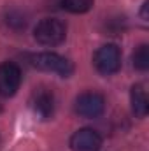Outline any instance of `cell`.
Listing matches in <instances>:
<instances>
[{
	"mask_svg": "<svg viewBox=\"0 0 149 151\" xmlns=\"http://www.w3.org/2000/svg\"><path fill=\"white\" fill-rule=\"evenodd\" d=\"M21 86V69L14 62L0 63V97H12Z\"/></svg>",
	"mask_w": 149,
	"mask_h": 151,
	"instance_id": "5",
	"label": "cell"
},
{
	"mask_svg": "<svg viewBox=\"0 0 149 151\" xmlns=\"http://www.w3.org/2000/svg\"><path fill=\"white\" fill-rule=\"evenodd\" d=\"M32 109L40 119H51L54 116V107H56V100H54V93L49 88L40 86L32 93Z\"/></svg>",
	"mask_w": 149,
	"mask_h": 151,
	"instance_id": "6",
	"label": "cell"
},
{
	"mask_svg": "<svg viewBox=\"0 0 149 151\" xmlns=\"http://www.w3.org/2000/svg\"><path fill=\"white\" fill-rule=\"evenodd\" d=\"M70 150L72 151H98L102 148V137L93 128H79L70 137Z\"/></svg>",
	"mask_w": 149,
	"mask_h": 151,
	"instance_id": "7",
	"label": "cell"
},
{
	"mask_svg": "<svg viewBox=\"0 0 149 151\" xmlns=\"http://www.w3.org/2000/svg\"><path fill=\"white\" fill-rule=\"evenodd\" d=\"M34 39L40 46H60L67 39V25L58 18H44L34 28Z\"/></svg>",
	"mask_w": 149,
	"mask_h": 151,
	"instance_id": "2",
	"label": "cell"
},
{
	"mask_svg": "<svg viewBox=\"0 0 149 151\" xmlns=\"http://www.w3.org/2000/svg\"><path fill=\"white\" fill-rule=\"evenodd\" d=\"M95 0H62V5L65 11L72 14H84L93 7Z\"/></svg>",
	"mask_w": 149,
	"mask_h": 151,
	"instance_id": "11",
	"label": "cell"
},
{
	"mask_svg": "<svg viewBox=\"0 0 149 151\" xmlns=\"http://www.w3.org/2000/svg\"><path fill=\"white\" fill-rule=\"evenodd\" d=\"M148 7H149V0H146L142 4V9H140V18L142 21H148Z\"/></svg>",
	"mask_w": 149,
	"mask_h": 151,
	"instance_id": "13",
	"label": "cell"
},
{
	"mask_svg": "<svg viewBox=\"0 0 149 151\" xmlns=\"http://www.w3.org/2000/svg\"><path fill=\"white\" fill-rule=\"evenodd\" d=\"M93 65L102 76H112L121 69V49L116 44H104L93 55Z\"/></svg>",
	"mask_w": 149,
	"mask_h": 151,
	"instance_id": "3",
	"label": "cell"
},
{
	"mask_svg": "<svg viewBox=\"0 0 149 151\" xmlns=\"http://www.w3.org/2000/svg\"><path fill=\"white\" fill-rule=\"evenodd\" d=\"M28 63L37 69V70H44V72H54V74L62 76V77H69L74 72V65L69 58L58 55V53H32L27 56Z\"/></svg>",
	"mask_w": 149,
	"mask_h": 151,
	"instance_id": "1",
	"label": "cell"
},
{
	"mask_svg": "<svg viewBox=\"0 0 149 151\" xmlns=\"http://www.w3.org/2000/svg\"><path fill=\"white\" fill-rule=\"evenodd\" d=\"M4 23L9 30L12 32H21L27 28L28 25V16L21 11V9H16V7H11L5 11L4 14Z\"/></svg>",
	"mask_w": 149,
	"mask_h": 151,
	"instance_id": "9",
	"label": "cell"
},
{
	"mask_svg": "<svg viewBox=\"0 0 149 151\" xmlns=\"http://www.w3.org/2000/svg\"><path fill=\"white\" fill-rule=\"evenodd\" d=\"M0 113H2V107H0Z\"/></svg>",
	"mask_w": 149,
	"mask_h": 151,
	"instance_id": "14",
	"label": "cell"
},
{
	"mask_svg": "<svg viewBox=\"0 0 149 151\" xmlns=\"http://www.w3.org/2000/svg\"><path fill=\"white\" fill-rule=\"evenodd\" d=\"M125 28H126L125 18H109L105 21V32L109 35H119L125 32Z\"/></svg>",
	"mask_w": 149,
	"mask_h": 151,
	"instance_id": "12",
	"label": "cell"
},
{
	"mask_svg": "<svg viewBox=\"0 0 149 151\" xmlns=\"http://www.w3.org/2000/svg\"><path fill=\"white\" fill-rule=\"evenodd\" d=\"M132 62H133V67L140 72H146L149 69V46L148 44H140L133 55H132Z\"/></svg>",
	"mask_w": 149,
	"mask_h": 151,
	"instance_id": "10",
	"label": "cell"
},
{
	"mask_svg": "<svg viewBox=\"0 0 149 151\" xmlns=\"http://www.w3.org/2000/svg\"><path fill=\"white\" fill-rule=\"evenodd\" d=\"M130 104H132V113L135 118H146L149 113V100L148 93L140 83L133 84L130 90Z\"/></svg>",
	"mask_w": 149,
	"mask_h": 151,
	"instance_id": "8",
	"label": "cell"
},
{
	"mask_svg": "<svg viewBox=\"0 0 149 151\" xmlns=\"http://www.w3.org/2000/svg\"><path fill=\"white\" fill-rule=\"evenodd\" d=\"M74 109L79 116L88 119L100 118L105 111V99L98 91H84L75 99Z\"/></svg>",
	"mask_w": 149,
	"mask_h": 151,
	"instance_id": "4",
	"label": "cell"
}]
</instances>
